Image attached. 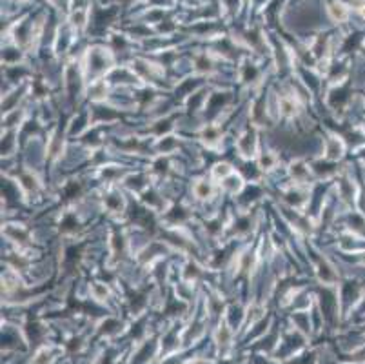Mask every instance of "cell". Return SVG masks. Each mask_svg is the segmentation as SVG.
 I'll list each match as a JSON object with an SVG mask.
<instances>
[{
    "mask_svg": "<svg viewBox=\"0 0 365 364\" xmlns=\"http://www.w3.org/2000/svg\"><path fill=\"white\" fill-rule=\"evenodd\" d=\"M329 15L333 17V20H345L347 18V9H345V6L340 4V2H334V4L329 6Z\"/></svg>",
    "mask_w": 365,
    "mask_h": 364,
    "instance_id": "6da1fadb",
    "label": "cell"
},
{
    "mask_svg": "<svg viewBox=\"0 0 365 364\" xmlns=\"http://www.w3.org/2000/svg\"><path fill=\"white\" fill-rule=\"evenodd\" d=\"M194 193H196V197H200V199H207V197H211V186H209L207 182L200 180L196 186H194Z\"/></svg>",
    "mask_w": 365,
    "mask_h": 364,
    "instance_id": "7a4b0ae2",
    "label": "cell"
},
{
    "mask_svg": "<svg viewBox=\"0 0 365 364\" xmlns=\"http://www.w3.org/2000/svg\"><path fill=\"white\" fill-rule=\"evenodd\" d=\"M282 111H284L285 115H293L294 113V104L291 102V100L284 99L282 100Z\"/></svg>",
    "mask_w": 365,
    "mask_h": 364,
    "instance_id": "3957f363",
    "label": "cell"
},
{
    "mask_svg": "<svg viewBox=\"0 0 365 364\" xmlns=\"http://www.w3.org/2000/svg\"><path fill=\"white\" fill-rule=\"evenodd\" d=\"M361 15H363V17H365V6H363V8H361Z\"/></svg>",
    "mask_w": 365,
    "mask_h": 364,
    "instance_id": "277c9868",
    "label": "cell"
}]
</instances>
